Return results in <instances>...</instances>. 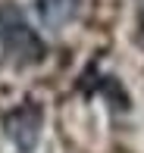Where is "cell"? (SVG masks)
<instances>
[{
    "label": "cell",
    "instance_id": "obj_1",
    "mask_svg": "<svg viewBox=\"0 0 144 153\" xmlns=\"http://www.w3.org/2000/svg\"><path fill=\"white\" fill-rule=\"evenodd\" d=\"M0 47H3V53L13 62H19V66H31V62L44 59V41L25 22L22 10L13 6V3L0 6Z\"/></svg>",
    "mask_w": 144,
    "mask_h": 153
},
{
    "label": "cell",
    "instance_id": "obj_2",
    "mask_svg": "<svg viewBox=\"0 0 144 153\" xmlns=\"http://www.w3.org/2000/svg\"><path fill=\"white\" fill-rule=\"evenodd\" d=\"M41 122H44L41 106L22 103V106H16L13 113L3 116V131L22 153H31L35 144H38V137H41Z\"/></svg>",
    "mask_w": 144,
    "mask_h": 153
},
{
    "label": "cell",
    "instance_id": "obj_3",
    "mask_svg": "<svg viewBox=\"0 0 144 153\" xmlns=\"http://www.w3.org/2000/svg\"><path fill=\"white\" fill-rule=\"evenodd\" d=\"M38 16L47 28H66L78 16V0H38Z\"/></svg>",
    "mask_w": 144,
    "mask_h": 153
}]
</instances>
